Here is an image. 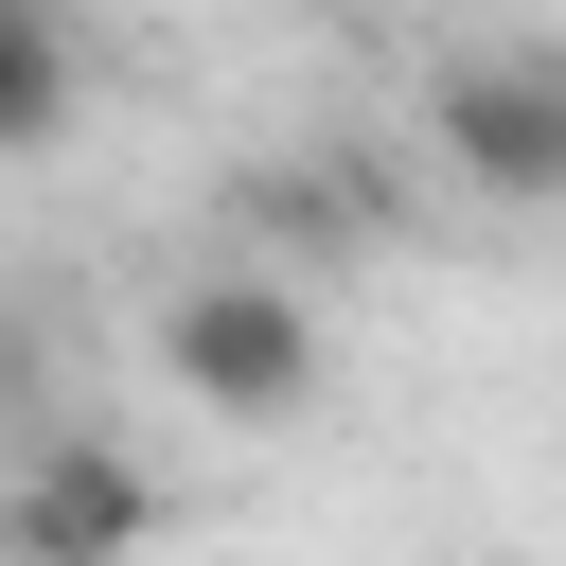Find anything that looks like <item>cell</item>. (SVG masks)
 I'll use <instances>...</instances> for the list:
<instances>
[{
  "mask_svg": "<svg viewBox=\"0 0 566 566\" xmlns=\"http://www.w3.org/2000/svg\"><path fill=\"white\" fill-rule=\"evenodd\" d=\"M424 159L478 212H566V53H442L424 71Z\"/></svg>",
  "mask_w": 566,
  "mask_h": 566,
  "instance_id": "obj_2",
  "label": "cell"
},
{
  "mask_svg": "<svg viewBox=\"0 0 566 566\" xmlns=\"http://www.w3.org/2000/svg\"><path fill=\"white\" fill-rule=\"evenodd\" d=\"M283 18H371V0H283Z\"/></svg>",
  "mask_w": 566,
  "mask_h": 566,
  "instance_id": "obj_5",
  "label": "cell"
},
{
  "mask_svg": "<svg viewBox=\"0 0 566 566\" xmlns=\"http://www.w3.org/2000/svg\"><path fill=\"white\" fill-rule=\"evenodd\" d=\"M142 531H159V478L106 442H35L0 478V548H142Z\"/></svg>",
  "mask_w": 566,
  "mask_h": 566,
  "instance_id": "obj_3",
  "label": "cell"
},
{
  "mask_svg": "<svg viewBox=\"0 0 566 566\" xmlns=\"http://www.w3.org/2000/svg\"><path fill=\"white\" fill-rule=\"evenodd\" d=\"M371 18H389V0H371Z\"/></svg>",
  "mask_w": 566,
  "mask_h": 566,
  "instance_id": "obj_6",
  "label": "cell"
},
{
  "mask_svg": "<svg viewBox=\"0 0 566 566\" xmlns=\"http://www.w3.org/2000/svg\"><path fill=\"white\" fill-rule=\"evenodd\" d=\"M142 354H159V389L195 424H248V442L336 389V336H318V283L301 265H195V283H159Z\"/></svg>",
  "mask_w": 566,
  "mask_h": 566,
  "instance_id": "obj_1",
  "label": "cell"
},
{
  "mask_svg": "<svg viewBox=\"0 0 566 566\" xmlns=\"http://www.w3.org/2000/svg\"><path fill=\"white\" fill-rule=\"evenodd\" d=\"M71 106H88L71 18H53V0H0V159H53V142H71Z\"/></svg>",
  "mask_w": 566,
  "mask_h": 566,
  "instance_id": "obj_4",
  "label": "cell"
}]
</instances>
